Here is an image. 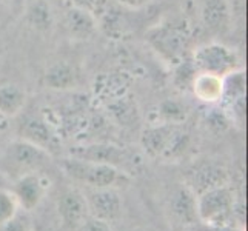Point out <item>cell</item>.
<instances>
[{"mask_svg":"<svg viewBox=\"0 0 248 231\" xmlns=\"http://www.w3.org/2000/svg\"><path fill=\"white\" fill-rule=\"evenodd\" d=\"M190 145V134L184 125L153 122L140 134V148L151 159H174L182 156Z\"/></svg>","mask_w":248,"mask_h":231,"instance_id":"cell-4","label":"cell"},{"mask_svg":"<svg viewBox=\"0 0 248 231\" xmlns=\"http://www.w3.org/2000/svg\"><path fill=\"white\" fill-rule=\"evenodd\" d=\"M59 167L63 173L80 185L87 188H119L126 186L131 182V176L122 169L99 162L83 160L73 156H66L59 160Z\"/></svg>","mask_w":248,"mask_h":231,"instance_id":"cell-3","label":"cell"},{"mask_svg":"<svg viewBox=\"0 0 248 231\" xmlns=\"http://www.w3.org/2000/svg\"><path fill=\"white\" fill-rule=\"evenodd\" d=\"M190 61L198 73H207L217 77H227L242 70V59L233 46L217 40L205 42L191 49Z\"/></svg>","mask_w":248,"mask_h":231,"instance_id":"cell-5","label":"cell"},{"mask_svg":"<svg viewBox=\"0 0 248 231\" xmlns=\"http://www.w3.org/2000/svg\"><path fill=\"white\" fill-rule=\"evenodd\" d=\"M190 92L205 105H219L224 96V79L207 73H196Z\"/></svg>","mask_w":248,"mask_h":231,"instance_id":"cell-17","label":"cell"},{"mask_svg":"<svg viewBox=\"0 0 248 231\" xmlns=\"http://www.w3.org/2000/svg\"><path fill=\"white\" fill-rule=\"evenodd\" d=\"M76 230L78 231H113L108 222L99 220V219L91 217V216H88L87 219H85Z\"/></svg>","mask_w":248,"mask_h":231,"instance_id":"cell-25","label":"cell"},{"mask_svg":"<svg viewBox=\"0 0 248 231\" xmlns=\"http://www.w3.org/2000/svg\"><path fill=\"white\" fill-rule=\"evenodd\" d=\"M232 13L227 0H205L202 6V22L211 31L224 32L230 27Z\"/></svg>","mask_w":248,"mask_h":231,"instance_id":"cell-20","label":"cell"},{"mask_svg":"<svg viewBox=\"0 0 248 231\" xmlns=\"http://www.w3.org/2000/svg\"><path fill=\"white\" fill-rule=\"evenodd\" d=\"M0 231H28V228H27V224H25V220L17 215L10 222H6L3 227H0Z\"/></svg>","mask_w":248,"mask_h":231,"instance_id":"cell-27","label":"cell"},{"mask_svg":"<svg viewBox=\"0 0 248 231\" xmlns=\"http://www.w3.org/2000/svg\"><path fill=\"white\" fill-rule=\"evenodd\" d=\"M174 70V74H173V82H174V87L179 90V91H190L191 88V83H193V79L196 76V71L194 66L190 61V57L185 59L184 62L177 63L176 66H173Z\"/></svg>","mask_w":248,"mask_h":231,"instance_id":"cell-23","label":"cell"},{"mask_svg":"<svg viewBox=\"0 0 248 231\" xmlns=\"http://www.w3.org/2000/svg\"><path fill=\"white\" fill-rule=\"evenodd\" d=\"M105 105L113 121L121 126H134L139 122L138 107H136V102L131 100L128 91L105 100Z\"/></svg>","mask_w":248,"mask_h":231,"instance_id":"cell-19","label":"cell"},{"mask_svg":"<svg viewBox=\"0 0 248 231\" xmlns=\"http://www.w3.org/2000/svg\"><path fill=\"white\" fill-rule=\"evenodd\" d=\"M63 23H65V30L68 32V36L73 40H90L94 37L100 28L99 20L94 17L93 14L80 10V8H76L71 5H66L65 11H63Z\"/></svg>","mask_w":248,"mask_h":231,"instance_id":"cell-14","label":"cell"},{"mask_svg":"<svg viewBox=\"0 0 248 231\" xmlns=\"http://www.w3.org/2000/svg\"><path fill=\"white\" fill-rule=\"evenodd\" d=\"M23 19L32 31L40 34L51 32L56 23V15L48 0H25Z\"/></svg>","mask_w":248,"mask_h":231,"instance_id":"cell-15","label":"cell"},{"mask_svg":"<svg viewBox=\"0 0 248 231\" xmlns=\"http://www.w3.org/2000/svg\"><path fill=\"white\" fill-rule=\"evenodd\" d=\"M191 42V31L185 22H162L147 32V44L170 66H176L190 57Z\"/></svg>","mask_w":248,"mask_h":231,"instance_id":"cell-2","label":"cell"},{"mask_svg":"<svg viewBox=\"0 0 248 231\" xmlns=\"http://www.w3.org/2000/svg\"><path fill=\"white\" fill-rule=\"evenodd\" d=\"M19 138L39 145L49 154H54L61 147L59 125L54 122L53 113H48L45 108L25 116L23 122L20 123Z\"/></svg>","mask_w":248,"mask_h":231,"instance_id":"cell-8","label":"cell"},{"mask_svg":"<svg viewBox=\"0 0 248 231\" xmlns=\"http://www.w3.org/2000/svg\"><path fill=\"white\" fill-rule=\"evenodd\" d=\"M3 182H8V181H6V179L2 176V173H0V186H5V185H2Z\"/></svg>","mask_w":248,"mask_h":231,"instance_id":"cell-30","label":"cell"},{"mask_svg":"<svg viewBox=\"0 0 248 231\" xmlns=\"http://www.w3.org/2000/svg\"><path fill=\"white\" fill-rule=\"evenodd\" d=\"M167 211L170 219L179 227H193L198 219V208H196V194L186 185L177 186L171 191L167 200Z\"/></svg>","mask_w":248,"mask_h":231,"instance_id":"cell-11","label":"cell"},{"mask_svg":"<svg viewBox=\"0 0 248 231\" xmlns=\"http://www.w3.org/2000/svg\"><path fill=\"white\" fill-rule=\"evenodd\" d=\"M65 3L80 8V10L93 14L97 20H100L102 15L107 13L108 6L111 5V0H65Z\"/></svg>","mask_w":248,"mask_h":231,"instance_id":"cell-24","label":"cell"},{"mask_svg":"<svg viewBox=\"0 0 248 231\" xmlns=\"http://www.w3.org/2000/svg\"><path fill=\"white\" fill-rule=\"evenodd\" d=\"M19 202H17L11 188L0 186V227L19 215Z\"/></svg>","mask_w":248,"mask_h":231,"instance_id":"cell-22","label":"cell"},{"mask_svg":"<svg viewBox=\"0 0 248 231\" xmlns=\"http://www.w3.org/2000/svg\"><path fill=\"white\" fill-rule=\"evenodd\" d=\"M111 2H116L125 10H142V8L150 5L153 0H111Z\"/></svg>","mask_w":248,"mask_h":231,"instance_id":"cell-26","label":"cell"},{"mask_svg":"<svg viewBox=\"0 0 248 231\" xmlns=\"http://www.w3.org/2000/svg\"><path fill=\"white\" fill-rule=\"evenodd\" d=\"M79 83V73L76 66L68 62L51 63L44 73V85L48 90L65 92L71 91Z\"/></svg>","mask_w":248,"mask_h":231,"instance_id":"cell-16","label":"cell"},{"mask_svg":"<svg viewBox=\"0 0 248 231\" xmlns=\"http://www.w3.org/2000/svg\"><path fill=\"white\" fill-rule=\"evenodd\" d=\"M10 119L0 113V148L3 147V140L8 136V131H10Z\"/></svg>","mask_w":248,"mask_h":231,"instance_id":"cell-28","label":"cell"},{"mask_svg":"<svg viewBox=\"0 0 248 231\" xmlns=\"http://www.w3.org/2000/svg\"><path fill=\"white\" fill-rule=\"evenodd\" d=\"M49 188L51 177L45 171L25 174L11 182V191L19 202V207L25 211L36 210L44 202Z\"/></svg>","mask_w":248,"mask_h":231,"instance_id":"cell-9","label":"cell"},{"mask_svg":"<svg viewBox=\"0 0 248 231\" xmlns=\"http://www.w3.org/2000/svg\"><path fill=\"white\" fill-rule=\"evenodd\" d=\"M236 196L228 185L210 188L196 196L198 219L203 225L230 224L234 211Z\"/></svg>","mask_w":248,"mask_h":231,"instance_id":"cell-7","label":"cell"},{"mask_svg":"<svg viewBox=\"0 0 248 231\" xmlns=\"http://www.w3.org/2000/svg\"><path fill=\"white\" fill-rule=\"evenodd\" d=\"M202 231H244L233 224H222V225H205Z\"/></svg>","mask_w":248,"mask_h":231,"instance_id":"cell-29","label":"cell"},{"mask_svg":"<svg viewBox=\"0 0 248 231\" xmlns=\"http://www.w3.org/2000/svg\"><path fill=\"white\" fill-rule=\"evenodd\" d=\"M91 217L104 222L117 220L122 215V196L116 188H87L83 191Z\"/></svg>","mask_w":248,"mask_h":231,"instance_id":"cell-10","label":"cell"},{"mask_svg":"<svg viewBox=\"0 0 248 231\" xmlns=\"http://www.w3.org/2000/svg\"><path fill=\"white\" fill-rule=\"evenodd\" d=\"M68 156L111 165L114 168L122 169L128 176H131L142 164L140 157L134 151L109 142H94L80 145V147H74L68 151Z\"/></svg>","mask_w":248,"mask_h":231,"instance_id":"cell-6","label":"cell"},{"mask_svg":"<svg viewBox=\"0 0 248 231\" xmlns=\"http://www.w3.org/2000/svg\"><path fill=\"white\" fill-rule=\"evenodd\" d=\"M28 105V92L17 83L0 85V113L10 121L19 117Z\"/></svg>","mask_w":248,"mask_h":231,"instance_id":"cell-18","label":"cell"},{"mask_svg":"<svg viewBox=\"0 0 248 231\" xmlns=\"http://www.w3.org/2000/svg\"><path fill=\"white\" fill-rule=\"evenodd\" d=\"M51 162L53 154L20 138L6 142L0 148V173L10 184L25 174L45 171Z\"/></svg>","mask_w":248,"mask_h":231,"instance_id":"cell-1","label":"cell"},{"mask_svg":"<svg viewBox=\"0 0 248 231\" xmlns=\"http://www.w3.org/2000/svg\"><path fill=\"white\" fill-rule=\"evenodd\" d=\"M188 114H190V111H188L185 104H182V102H179L176 99H167L159 105L156 122L184 125Z\"/></svg>","mask_w":248,"mask_h":231,"instance_id":"cell-21","label":"cell"},{"mask_svg":"<svg viewBox=\"0 0 248 231\" xmlns=\"http://www.w3.org/2000/svg\"><path fill=\"white\" fill-rule=\"evenodd\" d=\"M228 182V173L227 169L215 164V162H202V164L194 165L188 171V184L186 186L198 196L210 188L227 185Z\"/></svg>","mask_w":248,"mask_h":231,"instance_id":"cell-12","label":"cell"},{"mask_svg":"<svg viewBox=\"0 0 248 231\" xmlns=\"http://www.w3.org/2000/svg\"><path fill=\"white\" fill-rule=\"evenodd\" d=\"M57 213L62 222L70 228H78L90 216L85 194L78 188H66L57 199Z\"/></svg>","mask_w":248,"mask_h":231,"instance_id":"cell-13","label":"cell"}]
</instances>
